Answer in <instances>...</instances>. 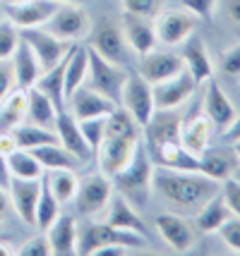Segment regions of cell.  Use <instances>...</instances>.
<instances>
[{
	"mask_svg": "<svg viewBox=\"0 0 240 256\" xmlns=\"http://www.w3.org/2000/svg\"><path fill=\"white\" fill-rule=\"evenodd\" d=\"M56 2H80V0H56Z\"/></svg>",
	"mask_w": 240,
	"mask_h": 256,
	"instance_id": "cell-56",
	"label": "cell"
},
{
	"mask_svg": "<svg viewBox=\"0 0 240 256\" xmlns=\"http://www.w3.org/2000/svg\"><path fill=\"white\" fill-rule=\"evenodd\" d=\"M183 65L185 70L192 74V79L197 84H204L206 79L214 77V62H211V56H209V50H206L204 41L199 38V36H187L183 44Z\"/></svg>",
	"mask_w": 240,
	"mask_h": 256,
	"instance_id": "cell-22",
	"label": "cell"
},
{
	"mask_svg": "<svg viewBox=\"0 0 240 256\" xmlns=\"http://www.w3.org/2000/svg\"><path fill=\"white\" fill-rule=\"evenodd\" d=\"M20 38L34 50L41 70H51L53 65H58V62L70 53V48H72L70 41H63V38L53 36V34L46 32L44 26L20 29Z\"/></svg>",
	"mask_w": 240,
	"mask_h": 256,
	"instance_id": "cell-9",
	"label": "cell"
},
{
	"mask_svg": "<svg viewBox=\"0 0 240 256\" xmlns=\"http://www.w3.org/2000/svg\"><path fill=\"white\" fill-rule=\"evenodd\" d=\"M211 132H214V127L209 122V118L204 115V110L202 108L192 110L187 118H183V124H180V144L190 154L199 156L211 144Z\"/></svg>",
	"mask_w": 240,
	"mask_h": 256,
	"instance_id": "cell-21",
	"label": "cell"
},
{
	"mask_svg": "<svg viewBox=\"0 0 240 256\" xmlns=\"http://www.w3.org/2000/svg\"><path fill=\"white\" fill-rule=\"evenodd\" d=\"M20 256H51V242H48L46 234H34L32 240H27L20 249Z\"/></svg>",
	"mask_w": 240,
	"mask_h": 256,
	"instance_id": "cell-43",
	"label": "cell"
},
{
	"mask_svg": "<svg viewBox=\"0 0 240 256\" xmlns=\"http://www.w3.org/2000/svg\"><path fill=\"white\" fill-rule=\"evenodd\" d=\"M51 242V254L72 256L77 254V220L72 216H58V220L46 230Z\"/></svg>",
	"mask_w": 240,
	"mask_h": 256,
	"instance_id": "cell-26",
	"label": "cell"
},
{
	"mask_svg": "<svg viewBox=\"0 0 240 256\" xmlns=\"http://www.w3.org/2000/svg\"><path fill=\"white\" fill-rule=\"evenodd\" d=\"M63 70H65V58H63L58 65L51 67V70H44L41 77L36 79V84H34L41 94H46L48 98L53 100V106L58 108V112L65 110V103H68V98H65V79H63Z\"/></svg>",
	"mask_w": 240,
	"mask_h": 256,
	"instance_id": "cell-31",
	"label": "cell"
},
{
	"mask_svg": "<svg viewBox=\"0 0 240 256\" xmlns=\"http://www.w3.org/2000/svg\"><path fill=\"white\" fill-rule=\"evenodd\" d=\"M151 178H154V163H151V156H149L147 146H144V139L137 144L132 158L125 163V168L120 172H115L113 184L118 187V192L125 196L127 201L132 204H147L149 194H151Z\"/></svg>",
	"mask_w": 240,
	"mask_h": 256,
	"instance_id": "cell-3",
	"label": "cell"
},
{
	"mask_svg": "<svg viewBox=\"0 0 240 256\" xmlns=\"http://www.w3.org/2000/svg\"><path fill=\"white\" fill-rule=\"evenodd\" d=\"M197 82L192 79V74L183 70L180 74L166 79V82H159L154 84L151 91H154V108L156 110H173V108H180L187 100L192 98V94L197 91Z\"/></svg>",
	"mask_w": 240,
	"mask_h": 256,
	"instance_id": "cell-12",
	"label": "cell"
},
{
	"mask_svg": "<svg viewBox=\"0 0 240 256\" xmlns=\"http://www.w3.org/2000/svg\"><path fill=\"white\" fill-rule=\"evenodd\" d=\"M226 14L233 24H240V0H226Z\"/></svg>",
	"mask_w": 240,
	"mask_h": 256,
	"instance_id": "cell-49",
	"label": "cell"
},
{
	"mask_svg": "<svg viewBox=\"0 0 240 256\" xmlns=\"http://www.w3.org/2000/svg\"><path fill=\"white\" fill-rule=\"evenodd\" d=\"M139 74L147 79L149 84H159V82H166V79L180 74L185 70L183 58L175 56V53H168V50H149L144 56H139Z\"/></svg>",
	"mask_w": 240,
	"mask_h": 256,
	"instance_id": "cell-17",
	"label": "cell"
},
{
	"mask_svg": "<svg viewBox=\"0 0 240 256\" xmlns=\"http://www.w3.org/2000/svg\"><path fill=\"white\" fill-rule=\"evenodd\" d=\"M180 124H183L180 108H173V110H154L151 120L142 127L144 146H156V144H166V142H180Z\"/></svg>",
	"mask_w": 240,
	"mask_h": 256,
	"instance_id": "cell-18",
	"label": "cell"
},
{
	"mask_svg": "<svg viewBox=\"0 0 240 256\" xmlns=\"http://www.w3.org/2000/svg\"><path fill=\"white\" fill-rule=\"evenodd\" d=\"M233 146V156H235V160L240 163V142H235V144H230Z\"/></svg>",
	"mask_w": 240,
	"mask_h": 256,
	"instance_id": "cell-54",
	"label": "cell"
},
{
	"mask_svg": "<svg viewBox=\"0 0 240 256\" xmlns=\"http://www.w3.org/2000/svg\"><path fill=\"white\" fill-rule=\"evenodd\" d=\"M161 5H163V0H123V10L125 12L142 14V17H149V20H154L159 14Z\"/></svg>",
	"mask_w": 240,
	"mask_h": 256,
	"instance_id": "cell-40",
	"label": "cell"
},
{
	"mask_svg": "<svg viewBox=\"0 0 240 256\" xmlns=\"http://www.w3.org/2000/svg\"><path fill=\"white\" fill-rule=\"evenodd\" d=\"M32 154H34L36 160L46 168V170H53V168H70V170H77L82 163L80 158L72 156L60 142H58V144H44V146H39V148H32Z\"/></svg>",
	"mask_w": 240,
	"mask_h": 256,
	"instance_id": "cell-34",
	"label": "cell"
},
{
	"mask_svg": "<svg viewBox=\"0 0 240 256\" xmlns=\"http://www.w3.org/2000/svg\"><path fill=\"white\" fill-rule=\"evenodd\" d=\"M151 190L166 204H171L180 211H197L209 196H214L221 190V182L206 178L202 172L154 166Z\"/></svg>",
	"mask_w": 240,
	"mask_h": 256,
	"instance_id": "cell-1",
	"label": "cell"
},
{
	"mask_svg": "<svg viewBox=\"0 0 240 256\" xmlns=\"http://www.w3.org/2000/svg\"><path fill=\"white\" fill-rule=\"evenodd\" d=\"M120 106L125 108L135 122L139 127L151 120L154 115V91H151V84L142 74H127L125 79V86H123V94H120Z\"/></svg>",
	"mask_w": 240,
	"mask_h": 256,
	"instance_id": "cell-10",
	"label": "cell"
},
{
	"mask_svg": "<svg viewBox=\"0 0 240 256\" xmlns=\"http://www.w3.org/2000/svg\"><path fill=\"white\" fill-rule=\"evenodd\" d=\"M238 166V160L233 156V151L223 148H206L204 154H199V172L206 178L223 182L233 175V170Z\"/></svg>",
	"mask_w": 240,
	"mask_h": 256,
	"instance_id": "cell-28",
	"label": "cell"
},
{
	"mask_svg": "<svg viewBox=\"0 0 240 256\" xmlns=\"http://www.w3.org/2000/svg\"><path fill=\"white\" fill-rule=\"evenodd\" d=\"M44 184L60 204H68L75 199L80 180H77V172L70 168H53V170L44 172Z\"/></svg>",
	"mask_w": 240,
	"mask_h": 256,
	"instance_id": "cell-32",
	"label": "cell"
},
{
	"mask_svg": "<svg viewBox=\"0 0 240 256\" xmlns=\"http://www.w3.org/2000/svg\"><path fill=\"white\" fill-rule=\"evenodd\" d=\"M41 178H44V175H41ZM41 178H34V180L10 178V184H8V194H10L12 208L17 211V216H20L27 225H34L36 204H39L41 187H44V180Z\"/></svg>",
	"mask_w": 240,
	"mask_h": 256,
	"instance_id": "cell-14",
	"label": "cell"
},
{
	"mask_svg": "<svg viewBox=\"0 0 240 256\" xmlns=\"http://www.w3.org/2000/svg\"><path fill=\"white\" fill-rule=\"evenodd\" d=\"M10 60H12V72H15L17 86L32 89L36 84V79L41 77V72H44L41 65H39V60H36V56H34V50L20 38V46L15 48V53H12Z\"/></svg>",
	"mask_w": 240,
	"mask_h": 256,
	"instance_id": "cell-27",
	"label": "cell"
},
{
	"mask_svg": "<svg viewBox=\"0 0 240 256\" xmlns=\"http://www.w3.org/2000/svg\"><path fill=\"white\" fill-rule=\"evenodd\" d=\"M56 134L58 139H60V144L68 148L72 156H77L80 160H87V158L92 156L94 151L87 146L84 142V136L80 132V122L70 115L68 110H60L56 118Z\"/></svg>",
	"mask_w": 240,
	"mask_h": 256,
	"instance_id": "cell-25",
	"label": "cell"
},
{
	"mask_svg": "<svg viewBox=\"0 0 240 256\" xmlns=\"http://www.w3.org/2000/svg\"><path fill=\"white\" fill-rule=\"evenodd\" d=\"M197 26V17L185 8L180 10H161L154 17V29H156V38L166 46H180L194 34Z\"/></svg>",
	"mask_w": 240,
	"mask_h": 256,
	"instance_id": "cell-11",
	"label": "cell"
},
{
	"mask_svg": "<svg viewBox=\"0 0 240 256\" xmlns=\"http://www.w3.org/2000/svg\"><path fill=\"white\" fill-rule=\"evenodd\" d=\"M230 216H233V213H230L228 204H226L223 194L218 190L214 196H209V199L194 211V228H197L199 232H216Z\"/></svg>",
	"mask_w": 240,
	"mask_h": 256,
	"instance_id": "cell-24",
	"label": "cell"
},
{
	"mask_svg": "<svg viewBox=\"0 0 240 256\" xmlns=\"http://www.w3.org/2000/svg\"><path fill=\"white\" fill-rule=\"evenodd\" d=\"M118 106H115L111 98H106L103 94L94 91L92 86L82 84L80 89L75 91L72 96L65 103V110L75 118V120H87V118H96V115H108L113 112Z\"/></svg>",
	"mask_w": 240,
	"mask_h": 256,
	"instance_id": "cell-19",
	"label": "cell"
},
{
	"mask_svg": "<svg viewBox=\"0 0 240 256\" xmlns=\"http://www.w3.org/2000/svg\"><path fill=\"white\" fill-rule=\"evenodd\" d=\"M10 194H8V190H3L0 187V223L5 220V216H8V211H10Z\"/></svg>",
	"mask_w": 240,
	"mask_h": 256,
	"instance_id": "cell-51",
	"label": "cell"
},
{
	"mask_svg": "<svg viewBox=\"0 0 240 256\" xmlns=\"http://www.w3.org/2000/svg\"><path fill=\"white\" fill-rule=\"evenodd\" d=\"M130 249L127 246H103V249H96L94 256H125Z\"/></svg>",
	"mask_w": 240,
	"mask_h": 256,
	"instance_id": "cell-50",
	"label": "cell"
},
{
	"mask_svg": "<svg viewBox=\"0 0 240 256\" xmlns=\"http://www.w3.org/2000/svg\"><path fill=\"white\" fill-rule=\"evenodd\" d=\"M183 8L192 12L197 20H211L216 14L218 0H183Z\"/></svg>",
	"mask_w": 240,
	"mask_h": 256,
	"instance_id": "cell-44",
	"label": "cell"
},
{
	"mask_svg": "<svg viewBox=\"0 0 240 256\" xmlns=\"http://www.w3.org/2000/svg\"><path fill=\"white\" fill-rule=\"evenodd\" d=\"M216 232L221 234V240L226 242L228 249H233V252H238L240 254V218L238 216H230L228 220L221 225Z\"/></svg>",
	"mask_w": 240,
	"mask_h": 256,
	"instance_id": "cell-41",
	"label": "cell"
},
{
	"mask_svg": "<svg viewBox=\"0 0 240 256\" xmlns=\"http://www.w3.org/2000/svg\"><path fill=\"white\" fill-rule=\"evenodd\" d=\"M111 115V112H108ZM108 115H96V118H87V120H77L80 122V132L84 136L87 146L96 154V148L101 146L103 136H106V122H108Z\"/></svg>",
	"mask_w": 240,
	"mask_h": 256,
	"instance_id": "cell-38",
	"label": "cell"
},
{
	"mask_svg": "<svg viewBox=\"0 0 240 256\" xmlns=\"http://www.w3.org/2000/svg\"><path fill=\"white\" fill-rule=\"evenodd\" d=\"M8 160V170H10V178H22V180H34L44 175V166L36 160V156L29 148H15Z\"/></svg>",
	"mask_w": 240,
	"mask_h": 256,
	"instance_id": "cell-36",
	"label": "cell"
},
{
	"mask_svg": "<svg viewBox=\"0 0 240 256\" xmlns=\"http://www.w3.org/2000/svg\"><path fill=\"white\" fill-rule=\"evenodd\" d=\"M12 254H17V249L10 242H0V256H12Z\"/></svg>",
	"mask_w": 240,
	"mask_h": 256,
	"instance_id": "cell-53",
	"label": "cell"
},
{
	"mask_svg": "<svg viewBox=\"0 0 240 256\" xmlns=\"http://www.w3.org/2000/svg\"><path fill=\"white\" fill-rule=\"evenodd\" d=\"M27 118V89H10L0 100V130L12 132Z\"/></svg>",
	"mask_w": 240,
	"mask_h": 256,
	"instance_id": "cell-30",
	"label": "cell"
},
{
	"mask_svg": "<svg viewBox=\"0 0 240 256\" xmlns=\"http://www.w3.org/2000/svg\"><path fill=\"white\" fill-rule=\"evenodd\" d=\"M103 213H106V223L108 225H113L118 230H130V232H137L142 237H147V225L142 220V216L132 206V201H127L120 192L111 196Z\"/></svg>",
	"mask_w": 240,
	"mask_h": 256,
	"instance_id": "cell-23",
	"label": "cell"
},
{
	"mask_svg": "<svg viewBox=\"0 0 240 256\" xmlns=\"http://www.w3.org/2000/svg\"><path fill=\"white\" fill-rule=\"evenodd\" d=\"M87 58H89V70H87L84 84L92 86L94 91L103 94L106 98H111L118 106L123 86H125V79L130 72L120 62H111V60H106L103 56H99L92 46H87Z\"/></svg>",
	"mask_w": 240,
	"mask_h": 256,
	"instance_id": "cell-5",
	"label": "cell"
},
{
	"mask_svg": "<svg viewBox=\"0 0 240 256\" xmlns=\"http://www.w3.org/2000/svg\"><path fill=\"white\" fill-rule=\"evenodd\" d=\"M147 237L130 230H118L113 225L103 223H84L77 225V254L89 256L103 246H127V249H144Z\"/></svg>",
	"mask_w": 240,
	"mask_h": 256,
	"instance_id": "cell-4",
	"label": "cell"
},
{
	"mask_svg": "<svg viewBox=\"0 0 240 256\" xmlns=\"http://www.w3.org/2000/svg\"><path fill=\"white\" fill-rule=\"evenodd\" d=\"M218 67L226 77H240V44L230 46L221 53V60H218Z\"/></svg>",
	"mask_w": 240,
	"mask_h": 256,
	"instance_id": "cell-42",
	"label": "cell"
},
{
	"mask_svg": "<svg viewBox=\"0 0 240 256\" xmlns=\"http://www.w3.org/2000/svg\"><path fill=\"white\" fill-rule=\"evenodd\" d=\"M8 5H12V2H24V0H5Z\"/></svg>",
	"mask_w": 240,
	"mask_h": 256,
	"instance_id": "cell-57",
	"label": "cell"
},
{
	"mask_svg": "<svg viewBox=\"0 0 240 256\" xmlns=\"http://www.w3.org/2000/svg\"><path fill=\"white\" fill-rule=\"evenodd\" d=\"M202 110H204V115L209 118L211 127L218 130V132H223V130L233 122V118L238 115L235 106H233L230 98H228V94L221 89V84H218L216 79H206L204 82V100H202Z\"/></svg>",
	"mask_w": 240,
	"mask_h": 256,
	"instance_id": "cell-13",
	"label": "cell"
},
{
	"mask_svg": "<svg viewBox=\"0 0 240 256\" xmlns=\"http://www.w3.org/2000/svg\"><path fill=\"white\" fill-rule=\"evenodd\" d=\"M142 142V127L125 108H115L106 122V136L96 148V163L103 175L113 178L132 158L137 144Z\"/></svg>",
	"mask_w": 240,
	"mask_h": 256,
	"instance_id": "cell-2",
	"label": "cell"
},
{
	"mask_svg": "<svg viewBox=\"0 0 240 256\" xmlns=\"http://www.w3.org/2000/svg\"><path fill=\"white\" fill-rule=\"evenodd\" d=\"M44 180V178H41ZM60 216V201L48 192V187L44 184L41 187V196H39V204H36V218H34V228H39L41 232H46L51 225L58 220Z\"/></svg>",
	"mask_w": 240,
	"mask_h": 256,
	"instance_id": "cell-37",
	"label": "cell"
},
{
	"mask_svg": "<svg viewBox=\"0 0 240 256\" xmlns=\"http://www.w3.org/2000/svg\"><path fill=\"white\" fill-rule=\"evenodd\" d=\"M12 134H15V142H17V146L20 148H39V146L44 144H58L60 139H58V134L51 130V127H41V124H17L15 130H12Z\"/></svg>",
	"mask_w": 240,
	"mask_h": 256,
	"instance_id": "cell-35",
	"label": "cell"
},
{
	"mask_svg": "<svg viewBox=\"0 0 240 256\" xmlns=\"http://www.w3.org/2000/svg\"><path fill=\"white\" fill-rule=\"evenodd\" d=\"M8 184H10V170H8V160H5V156H0V187H3V190H8Z\"/></svg>",
	"mask_w": 240,
	"mask_h": 256,
	"instance_id": "cell-52",
	"label": "cell"
},
{
	"mask_svg": "<svg viewBox=\"0 0 240 256\" xmlns=\"http://www.w3.org/2000/svg\"><path fill=\"white\" fill-rule=\"evenodd\" d=\"M15 148H20V146H17V142H15V134L0 130V156L8 158Z\"/></svg>",
	"mask_w": 240,
	"mask_h": 256,
	"instance_id": "cell-47",
	"label": "cell"
},
{
	"mask_svg": "<svg viewBox=\"0 0 240 256\" xmlns=\"http://www.w3.org/2000/svg\"><path fill=\"white\" fill-rule=\"evenodd\" d=\"M156 230H159L161 240L171 246L173 252H190L197 240V232H194V225L178 216V213H159L156 216Z\"/></svg>",
	"mask_w": 240,
	"mask_h": 256,
	"instance_id": "cell-16",
	"label": "cell"
},
{
	"mask_svg": "<svg viewBox=\"0 0 240 256\" xmlns=\"http://www.w3.org/2000/svg\"><path fill=\"white\" fill-rule=\"evenodd\" d=\"M223 142H226V144H235V142H240V112L233 118V122L223 130Z\"/></svg>",
	"mask_w": 240,
	"mask_h": 256,
	"instance_id": "cell-48",
	"label": "cell"
},
{
	"mask_svg": "<svg viewBox=\"0 0 240 256\" xmlns=\"http://www.w3.org/2000/svg\"><path fill=\"white\" fill-rule=\"evenodd\" d=\"M58 5H60V2H56V0H24V2H12V5H5V17H8L17 29L44 26L48 17L56 12Z\"/></svg>",
	"mask_w": 240,
	"mask_h": 256,
	"instance_id": "cell-20",
	"label": "cell"
},
{
	"mask_svg": "<svg viewBox=\"0 0 240 256\" xmlns=\"http://www.w3.org/2000/svg\"><path fill=\"white\" fill-rule=\"evenodd\" d=\"M120 29H123V36H125V44L137 56H144L149 50H154L156 44H159L156 29H154V20H149V17L132 14V12L123 10V14H120Z\"/></svg>",
	"mask_w": 240,
	"mask_h": 256,
	"instance_id": "cell-15",
	"label": "cell"
},
{
	"mask_svg": "<svg viewBox=\"0 0 240 256\" xmlns=\"http://www.w3.org/2000/svg\"><path fill=\"white\" fill-rule=\"evenodd\" d=\"M111 196H113V180L99 170L94 175H87L77 184V194H75L72 201H75L77 213L87 216V218H94V216L106 211Z\"/></svg>",
	"mask_w": 240,
	"mask_h": 256,
	"instance_id": "cell-7",
	"label": "cell"
},
{
	"mask_svg": "<svg viewBox=\"0 0 240 256\" xmlns=\"http://www.w3.org/2000/svg\"><path fill=\"white\" fill-rule=\"evenodd\" d=\"M89 46L94 50L103 56L111 62H125V36H123V29H120V22L118 20H111V17H101L92 22V32H89Z\"/></svg>",
	"mask_w": 240,
	"mask_h": 256,
	"instance_id": "cell-8",
	"label": "cell"
},
{
	"mask_svg": "<svg viewBox=\"0 0 240 256\" xmlns=\"http://www.w3.org/2000/svg\"><path fill=\"white\" fill-rule=\"evenodd\" d=\"M87 70H89L87 46H75L72 44L70 53L65 56V70H63V79H65V98H70V96L84 84Z\"/></svg>",
	"mask_w": 240,
	"mask_h": 256,
	"instance_id": "cell-29",
	"label": "cell"
},
{
	"mask_svg": "<svg viewBox=\"0 0 240 256\" xmlns=\"http://www.w3.org/2000/svg\"><path fill=\"white\" fill-rule=\"evenodd\" d=\"M44 29L51 32L53 36H58V38H63V41L75 44V41H82V38L89 36L92 17L80 2H60L56 12L46 20Z\"/></svg>",
	"mask_w": 240,
	"mask_h": 256,
	"instance_id": "cell-6",
	"label": "cell"
},
{
	"mask_svg": "<svg viewBox=\"0 0 240 256\" xmlns=\"http://www.w3.org/2000/svg\"><path fill=\"white\" fill-rule=\"evenodd\" d=\"M27 118L34 124L53 127L58 118V108L46 94H41L36 86H32V89H27Z\"/></svg>",
	"mask_w": 240,
	"mask_h": 256,
	"instance_id": "cell-33",
	"label": "cell"
},
{
	"mask_svg": "<svg viewBox=\"0 0 240 256\" xmlns=\"http://www.w3.org/2000/svg\"><path fill=\"white\" fill-rule=\"evenodd\" d=\"M12 84H15L12 62H8V60H0V100H3V96L12 89Z\"/></svg>",
	"mask_w": 240,
	"mask_h": 256,
	"instance_id": "cell-46",
	"label": "cell"
},
{
	"mask_svg": "<svg viewBox=\"0 0 240 256\" xmlns=\"http://www.w3.org/2000/svg\"><path fill=\"white\" fill-rule=\"evenodd\" d=\"M17 46H20V29L8 17L0 20V60H10Z\"/></svg>",
	"mask_w": 240,
	"mask_h": 256,
	"instance_id": "cell-39",
	"label": "cell"
},
{
	"mask_svg": "<svg viewBox=\"0 0 240 256\" xmlns=\"http://www.w3.org/2000/svg\"><path fill=\"white\" fill-rule=\"evenodd\" d=\"M230 178H235V180H238V182H240V163H238V166H235V170H233V175H230Z\"/></svg>",
	"mask_w": 240,
	"mask_h": 256,
	"instance_id": "cell-55",
	"label": "cell"
},
{
	"mask_svg": "<svg viewBox=\"0 0 240 256\" xmlns=\"http://www.w3.org/2000/svg\"><path fill=\"white\" fill-rule=\"evenodd\" d=\"M221 194H223V199L228 204L230 213L240 218V182L235 178L223 180V182H221Z\"/></svg>",
	"mask_w": 240,
	"mask_h": 256,
	"instance_id": "cell-45",
	"label": "cell"
}]
</instances>
